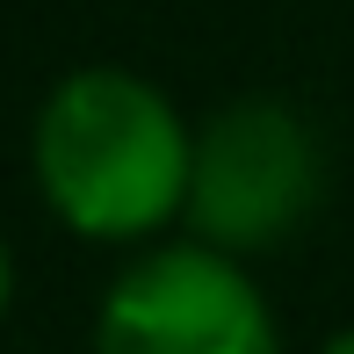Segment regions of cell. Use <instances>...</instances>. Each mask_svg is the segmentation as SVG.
I'll list each match as a JSON object with an SVG mask.
<instances>
[{
    "mask_svg": "<svg viewBox=\"0 0 354 354\" xmlns=\"http://www.w3.org/2000/svg\"><path fill=\"white\" fill-rule=\"evenodd\" d=\"M37 188L80 239H123L159 232L174 210H188L196 138L174 116V102L138 73L80 66L66 73L37 109L29 131Z\"/></svg>",
    "mask_w": 354,
    "mask_h": 354,
    "instance_id": "obj_1",
    "label": "cell"
},
{
    "mask_svg": "<svg viewBox=\"0 0 354 354\" xmlns=\"http://www.w3.org/2000/svg\"><path fill=\"white\" fill-rule=\"evenodd\" d=\"M326 196V159L297 109L239 102L196 138L188 174V224L217 253H261L304 232Z\"/></svg>",
    "mask_w": 354,
    "mask_h": 354,
    "instance_id": "obj_2",
    "label": "cell"
},
{
    "mask_svg": "<svg viewBox=\"0 0 354 354\" xmlns=\"http://www.w3.org/2000/svg\"><path fill=\"white\" fill-rule=\"evenodd\" d=\"M94 354H282L275 311L217 246H159L109 289Z\"/></svg>",
    "mask_w": 354,
    "mask_h": 354,
    "instance_id": "obj_3",
    "label": "cell"
},
{
    "mask_svg": "<svg viewBox=\"0 0 354 354\" xmlns=\"http://www.w3.org/2000/svg\"><path fill=\"white\" fill-rule=\"evenodd\" d=\"M8 297H15V261H8V246H0V311H8Z\"/></svg>",
    "mask_w": 354,
    "mask_h": 354,
    "instance_id": "obj_4",
    "label": "cell"
},
{
    "mask_svg": "<svg viewBox=\"0 0 354 354\" xmlns=\"http://www.w3.org/2000/svg\"><path fill=\"white\" fill-rule=\"evenodd\" d=\"M318 354H354V326H347V333H333V340L318 347Z\"/></svg>",
    "mask_w": 354,
    "mask_h": 354,
    "instance_id": "obj_5",
    "label": "cell"
}]
</instances>
